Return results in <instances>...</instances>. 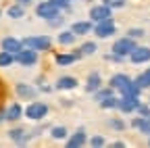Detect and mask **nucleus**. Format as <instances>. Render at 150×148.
<instances>
[{
    "mask_svg": "<svg viewBox=\"0 0 150 148\" xmlns=\"http://www.w3.org/2000/svg\"><path fill=\"white\" fill-rule=\"evenodd\" d=\"M15 63L23 65V67H31V65H35V63H38V50L23 46L19 52H15Z\"/></svg>",
    "mask_w": 150,
    "mask_h": 148,
    "instance_id": "obj_1",
    "label": "nucleus"
},
{
    "mask_svg": "<svg viewBox=\"0 0 150 148\" xmlns=\"http://www.w3.org/2000/svg\"><path fill=\"white\" fill-rule=\"evenodd\" d=\"M138 44H136V40L134 38H129V35H125V38H119V40H115V44H112V52L115 54H119V57H129V52L134 50Z\"/></svg>",
    "mask_w": 150,
    "mask_h": 148,
    "instance_id": "obj_2",
    "label": "nucleus"
},
{
    "mask_svg": "<svg viewBox=\"0 0 150 148\" xmlns=\"http://www.w3.org/2000/svg\"><path fill=\"white\" fill-rule=\"evenodd\" d=\"M23 113H25V117L31 119V121H42V119L48 115V104L35 100V102H31V104L23 110Z\"/></svg>",
    "mask_w": 150,
    "mask_h": 148,
    "instance_id": "obj_3",
    "label": "nucleus"
},
{
    "mask_svg": "<svg viewBox=\"0 0 150 148\" xmlns=\"http://www.w3.org/2000/svg\"><path fill=\"white\" fill-rule=\"evenodd\" d=\"M23 42V46H27V48H33V50H48L50 46H52V40L48 38V35H29V38H25V40H21Z\"/></svg>",
    "mask_w": 150,
    "mask_h": 148,
    "instance_id": "obj_4",
    "label": "nucleus"
},
{
    "mask_svg": "<svg viewBox=\"0 0 150 148\" xmlns=\"http://www.w3.org/2000/svg\"><path fill=\"white\" fill-rule=\"evenodd\" d=\"M115 31H117V27H115L112 17H108V19H104V21H98L96 25H94V33H96L98 38H110Z\"/></svg>",
    "mask_w": 150,
    "mask_h": 148,
    "instance_id": "obj_5",
    "label": "nucleus"
},
{
    "mask_svg": "<svg viewBox=\"0 0 150 148\" xmlns=\"http://www.w3.org/2000/svg\"><path fill=\"white\" fill-rule=\"evenodd\" d=\"M129 61L134 63V65L150 63V48H148V46H136L134 50L129 52Z\"/></svg>",
    "mask_w": 150,
    "mask_h": 148,
    "instance_id": "obj_6",
    "label": "nucleus"
},
{
    "mask_svg": "<svg viewBox=\"0 0 150 148\" xmlns=\"http://www.w3.org/2000/svg\"><path fill=\"white\" fill-rule=\"evenodd\" d=\"M59 13H61V8H56V6L50 2V0H48V2H40V4L35 6V15L42 17V19H46V21L52 19V17H56Z\"/></svg>",
    "mask_w": 150,
    "mask_h": 148,
    "instance_id": "obj_7",
    "label": "nucleus"
},
{
    "mask_svg": "<svg viewBox=\"0 0 150 148\" xmlns=\"http://www.w3.org/2000/svg\"><path fill=\"white\" fill-rule=\"evenodd\" d=\"M138 106H140V96H121L117 108L121 113H136Z\"/></svg>",
    "mask_w": 150,
    "mask_h": 148,
    "instance_id": "obj_8",
    "label": "nucleus"
},
{
    "mask_svg": "<svg viewBox=\"0 0 150 148\" xmlns=\"http://www.w3.org/2000/svg\"><path fill=\"white\" fill-rule=\"evenodd\" d=\"M110 6H106L104 2L102 4H96V6H92L90 8V19L94 21V23H98V21H104V19H108L110 17Z\"/></svg>",
    "mask_w": 150,
    "mask_h": 148,
    "instance_id": "obj_9",
    "label": "nucleus"
},
{
    "mask_svg": "<svg viewBox=\"0 0 150 148\" xmlns=\"http://www.w3.org/2000/svg\"><path fill=\"white\" fill-rule=\"evenodd\" d=\"M0 48L15 54V52H19V50L23 48V42H21V40H17V38H13V35H6V38L0 40Z\"/></svg>",
    "mask_w": 150,
    "mask_h": 148,
    "instance_id": "obj_10",
    "label": "nucleus"
},
{
    "mask_svg": "<svg viewBox=\"0 0 150 148\" xmlns=\"http://www.w3.org/2000/svg\"><path fill=\"white\" fill-rule=\"evenodd\" d=\"M86 129L83 127H79L75 134H71L69 138H67V148H79V146H86Z\"/></svg>",
    "mask_w": 150,
    "mask_h": 148,
    "instance_id": "obj_11",
    "label": "nucleus"
},
{
    "mask_svg": "<svg viewBox=\"0 0 150 148\" xmlns=\"http://www.w3.org/2000/svg\"><path fill=\"white\" fill-rule=\"evenodd\" d=\"M129 81H131V77H129V75H125V73H115V75L108 79V86H110L112 90H119V92H121Z\"/></svg>",
    "mask_w": 150,
    "mask_h": 148,
    "instance_id": "obj_12",
    "label": "nucleus"
},
{
    "mask_svg": "<svg viewBox=\"0 0 150 148\" xmlns=\"http://www.w3.org/2000/svg\"><path fill=\"white\" fill-rule=\"evenodd\" d=\"M92 29H94L92 21H77V23L71 25V31H73L75 35H86V33H90Z\"/></svg>",
    "mask_w": 150,
    "mask_h": 148,
    "instance_id": "obj_13",
    "label": "nucleus"
},
{
    "mask_svg": "<svg viewBox=\"0 0 150 148\" xmlns=\"http://www.w3.org/2000/svg\"><path fill=\"white\" fill-rule=\"evenodd\" d=\"M21 115H23V106L19 102H15V104H11L6 108V121H19Z\"/></svg>",
    "mask_w": 150,
    "mask_h": 148,
    "instance_id": "obj_14",
    "label": "nucleus"
},
{
    "mask_svg": "<svg viewBox=\"0 0 150 148\" xmlns=\"http://www.w3.org/2000/svg\"><path fill=\"white\" fill-rule=\"evenodd\" d=\"M100 86H102V77L98 73H90V77L86 81V92H96Z\"/></svg>",
    "mask_w": 150,
    "mask_h": 148,
    "instance_id": "obj_15",
    "label": "nucleus"
},
{
    "mask_svg": "<svg viewBox=\"0 0 150 148\" xmlns=\"http://www.w3.org/2000/svg\"><path fill=\"white\" fill-rule=\"evenodd\" d=\"M15 90H17V94L21 96V98H25V100H29V98L35 96V90H33L31 86H27V84H17Z\"/></svg>",
    "mask_w": 150,
    "mask_h": 148,
    "instance_id": "obj_16",
    "label": "nucleus"
},
{
    "mask_svg": "<svg viewBox=\"0 0 150 148\" xmlns=\"http://www.w3.org/2000/svg\"><path fill=\"white\" fill-rule=\"evenodd\" d=\"M75 86H77V79L71 77V75H65V77L56 79V88H59V90H73Z\"/></svg>",
    "mask_w": 150,
    "mask_h": 148,
    "instance_id": "obj_17",
    "label": "nucleus"
},
{
    "mask_svg": "<svg viewBox=\"0 0 150 148\" xmlns=\"http://www.w3.org/2000/svg\"><path fill=\"white\" fill-rule=\"evenodd\" d=\"M8 138H11L13 142H17V144H25V142H27L25 129H21V127H15V129H11V132H8Z\"/></svg>",
    "mask_w": 150,
    "mask_h": 148,
    "instance_id": "obj_18",
    "label": "nucleus"
},
{
    "mask_svg": "<svg viewBox=\"0 0 150 148\" xmlns=\"http://www.w3.org/2000/svg\"><path fill=\"white\" fill-rule=\"evenodd\" d=\"M23 13H25V6H21V4H11L8 8H6V15L11 17V19H21L23 17Z\"/></svg>",
    "mask_w": 150,
    "mask_h": 148,
    "instance_id": "obj_19",
    "label": "nucleus"
},
{
    "mask_svg": "<svg viewBox=\"0 0 150 148\" xmlns=\"http://www.w3.org/2000/svg\"><path fill=\"white\" fill-rule=\"evenodd\" d=\"M77 59H79V54H56V65L65 67V65H71V63H75Z\"/></svg>",
    "mask_w": 150,
    "mask_h": 148,
    "instance_id": "obj_20",
    "label": "nucleus"
},
{
    "mask_svg": "<svg viewBox=\"0 0 150 148\" xmlns=\"http://www.w3.org/2000/svg\"><path fill=\"white\" fill-rule=\"evenodd\" d=\"M134 81H136V84H138V86H140L142 90H146V88H150V69H146V71H142V73H140V75H138V77H136Z\"/></svg>",
    "mask_w": 150,
    "mask_h": 148,
    "instance_id": "obj_21",
    "label": "nucleus"
},
{
    "mask_svg": "<svg viewBox=\"0 0 150 148\" xmlns=\"http://www.w3.org/2000/svg\"><path fill=\"white\" fill-rule=\"evenodd\" d=\"M75 38H77V35H75L71 29H69V31H63V33H59V42H61L63 46H71V44L75 42Z\"/></svg>",
    "mask_w": 150,
    "mask_h": 148,
    "instance_id": "obj_22",
    "label": "nucleus"
},
{
    "mask_svg": "<svg viewBox=\"0 0 150 148\" xmlns=\"http://www.w3.org/2000/svg\"><path fill=\"white\" fill-rule=\"evenodd\" d=\"M15 63V54L6 52V50H0V67H11Z\"/></svg>",
    "mask_w": 150,
    "mask_h": 148,
    "instance_id": "obj_23",
    "label": "nucleus"
},
{
    "mask_svg": "<svg viewBox=\"0 0 150 148\" xmlns=\"http://www.w3.org/2000/svg\"><path fill=\"white\" fill-rule=\"evenodd\" d=\"M108 96H112V88L108 86L106 90H102V86L94 92V98H96V102H100V100H104V98H108Z\"/></svg>",
    "mask_w": 150,
    "mask_h": 148,
    "instance_id": "obj_24",
    "label": "nucleus"
},
{
    "mask_svg": "<svg viewBox=\"0 0 150 148\" xmlns=\"http://www.w3.org/2000/svg\"><path fill=\"white\" fill-rule=\"evenodd\" d=\"M50 134H52V138L54 140H63V138H67V127H63V125H56V127H52L50 129Z\"/></svg>",
    "mask_w": 150,
    "mask_h": 148,
    "instance_id": "obj_25",
    "label": "nucleus"
},
{
    "mask_svg": "<svg viewBox=\"0 0 150 148\" xmlns=\"http://www.w3.org/2000/svg\"><path fill=\"white\" fill-rule=\"evenodd\" d=\"M96 50H98L96 42H86V44H81V48H79V54H86V57H90V54H94Z\"/></svg>",
    "mask_w": 150,
    "mask_h": 148,
    "instance_id": "obj_26",
    "label": "nucleus"
},
{
    "mask_svg": "<svg viewBox=\"0 0 150 148\" xmlns=\"http://www.w3.org/2000/svg\"><path fill=\"white\" fill-rule=\"evenodd\" d=\"M98 104H100L102 108H117V106H119V98H115V96H108V98L100 100Z\"/></svg>",
    "mask_w": 150,
    "mask_h": 148,
    "instance_id": "obj_27",
    "label": "nucleus"
},
{
    "mask_svg": "<svg viewBox=\"0 0 150 148\" xmlns=\"http://www.w3.org/2000/svg\"><path fill=\"white\" fill-rule=\"evenodd\" d=\"M144 29L142 27H131V29H127V35L129 38H134V40H138V38H144Z\"/></svg>",
    "mask_w": 150,
    "mask_h": 148,
    "instance_id": "obj_28",
    "label": "nucleus"
},
{
    "mask_svg": "<svg viewBox=\"0 0 150 148\" xmlns=\"http://www.w3.org/2000/svg\"><path fill=\"white\" fill-rule=\"evenodd\" d=\"M108 125H110L112 129H117V132L125 129V121H123V119H108Z\"/></svg>",
    "mask_w": 150,
    "mask_h": 148,
    "instance_id": "obj_29",
    "label": "nucleus"
},
{
    "mask_svg": "<svg viewBox=\"0 0 150 148\" xmlns=\"http://www.w3.org/2000/svg\"><path fill=\"white\" fill-rule=\"evenodd\" d=\"M102 2H104L106 6H110V8H121V6H125V0H102Z\"/></svg>",
    "mask_w": 150,
    "mask_h": 148,
    "instance_id": "obj_30",
    "label": "nucleus"
},
{
    "mask_svg": "<svg viewBox=\"0 0 150 148\" xmlns=\"http://www.w3.org/2000/svg\"><path fill=\"white\" fill-rule=\"evenodd\" d=\"M50 2L56 8H61V11H69V2H71V0H50Z\"/></svg>",
    "mask_w": 150,
    "mask_h": 148,
    "instance_id": "obj_31",
    "label": "nucleus"
},
{
    "mask_svg": "<svg viewBox=\"0 0 150 148\" xmlns=\"http://www.w3.org/2000/svg\"><path fill=\"white\" fill-rule=\"evenodd\" d=\"M136 113L142 115V117H150V104H142L140 102V106L136 108Z\"/></svg>",
    "mask_w": 150,
    "mask_h": 148,
    "instance_id": "obj_32",
    "label": "nucleus"
},
{
    "mask_svg": "<svg viewBox=\"0 0 150 148\" xmlns=\"http://www.w3.org/2000/svg\"><path fill=\"white\" fill-rule=\"evenodd\" d=\"M90 144H92L94 148H100V146H104L106 142H104V138H102V136H94V138L90 140Z\"/></svg>",
    "mask_w": 150,
    "mask_h": 148,
    "instance_id": "obj_33",
    "label": "nucleus"
},
{
    "mask_svg": "<svg viewBox=\"0 0 150 148\" xmlns=\"http://www.w3.org/2000/svg\"><path fill=\"white\" fill-rule=\"evenodd\" d=\"M61 23H63V19H61L59 15H56V17H52V19H48V25H50V27H59Z\"/></svg>",
    "mask_w": 150,
    "mask_h": 148,
    "instance_id": "obj_34",
    "label": "nucleus"
},
{
    "mask_svg": "<svg viewBox=\"0 0 150 148\" xmlns=\"http://www.w3.org/2000/svg\"><path fill=\"white\" fill-rule=\"evenodd\" d=\"M17 2H19V4H21V6H29V4L33 2V0H17Z\"/></svg>",
    "mask_w": 150,
    "mask_h": 148,
    "instance_id": "obj_35",
    "label": "nucleus"
},
{
    "mask_svg": "<svg viewBox=\"0 0 150 148\" xmlns=\"http://www.w3.org/2000/svg\"><path fill=\"white\" fill-rule=\"evenodd\" d=\"M6 119V108H0V123Z\"/></svg>",
    "mask_w": 150,
    "mask_h": 148,
    "instance_id": "obj_36",
    "label": "nucleus"
},
{
    "mask_svg": "<svg viewBox=\"0 0 150 148\" xmlns=\"http://www.w3.org/2000/svg\"><path fill=\"white\" fill-rule=\"evenodd\" d=\"M112 146H115V148H121V146H125L121 140H117V142H112Z\"/></svg>",
    "mask_w": 150,
    "mask_h": 148,
    "instance_id": "obj_37",
    "label": "nucleus"
},
{
    "mask_svg": "<svg viewBox=\"0 0 150 148\" xmlns=\"http://www.w3.org/2000/svg\"><path fill=\"white\" fill-rule=\"evenodd\" d=\"M148 146H150V136H148Z\"/></svg>",
    "mask_w": 150,
    "mask_h": 148,
    "instance_id": "obj_38",
    "label": "nucleus"
},
{
    "mask_svg": "<svg viewBox=\"0 0 150 148\" xmlns=\"http://www.w3.org/2000/svg\"><path fill=\"white\" fill-rule=\"evenodd\" d=\"M0 15H2V11H0Z\"/></svg>",
    "mask_w": 150,
    "mask_h": 148,
    "instance_id": "obj_39",
    "label": "nucleus"
}]
</instances>
